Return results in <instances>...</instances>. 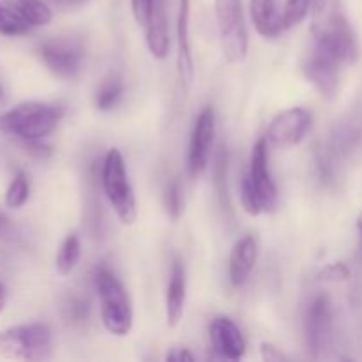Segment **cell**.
Here are the masks:
<instances>
[{
  "label": "cell",
  "mask_w": 362,
  "mask_h": 362,
  "mask_svg": "<svg viewBox=\"0 0 362 362\" xmlns=\"http://www.w3.org/2000/svg\"><path fill=\"white\" fill-rule=\"evenodd\" d=\"M262 359L267 362H281V361H288V357L283 356L274 345L271 343H262Z\"/></svg>",
  "instance_id": "cell-29"
},
{
  "label": "cell",
  "mask_w": 362,
  "mask_h": 362,
  "mask_svg": "<svg viewBox=\"0 0 362 362\" xmlns=\"http://www.w3.org/2000/svg\"><path fill=\"white\" fill-rule=\"evenodd\" d=\"M28 194H30L28 177L23 172H18L6 191V205L11 209L23 207L28 200Z\"/></svg>",
  "instance_id": "cell-22"
},
{
  "label": "cell",
  "mask_w": 362,
  "mask_h": 362,
  "mask_svg": "<svg viewBox=\"0 0 362 362\" xmlns=\"http://www.w3.org/2000/svg\"><path fill=\"white\" fill-rule=\"evenodd\" d=\"M216 136V115L211 106H205L197 117L189 140V152H187V166L189 173L197 179L205 172L209 165L212 144Z\"/></svg>",
  "instance_id": "cell-11"
},
{
  "label": "cell",
  "mask_w": 362,
  "mask_h": 362,
  "mask_svg": "<svg viewBox=\"0 0 362 362\" xmlns=\"http://www.w3.org/2000/svg\"><path fill=\"white\" fill-rule=\"evenodd\" d=\"M214 14L226 60L232 64L244 62L247 55V28L243 0H216Z\"/></svg>",
  "instance_id": "cell-7"
},
{
  "label": "cell",
  "mask_w": 362,
  "mask_h": 362,
  "mask_svg": "<svg viewBox=\"0 0 362 362\" xmlns=\"http://www.w3.org/2000/svg\"><path fill=\"white\" fill-rule=\"evenodd\" d=\"M357 232H359V243H361V251H362V211L357 218Z\"/></svg>",
  "instance_id": "cell-32"
},
{
  "label": "cell",
  "mask_w": 362,
  "mask_h": 362,
  "mask_svg": "<svg viewBox=\"0 0 362 362\" xmlns=\"http://www.w3.org/2000/svg\"><path fill=\"white\" fill-rule=\"evenodd\" d=\"M345 64L315 45L303 64V71L313 87L325 98H332L339 87V73Z\"/></svg>",
  "instance_id": "cell-10"
},
{
  "label": "cell",
  "mask_w": 362,
  "mask_h": 362,
  "mask_svg": "<svg viewBox=\"0 0 362 362\" xmlns=\"http://www.w3.org/2000/svg\"><path fill=\"white\" fill-rule=\"evenodd\" d=\"M311 6H313V0H286L281 14L285 28L299 25L311 13Z\"/></svg>",
  "instance_id": "cell-24"
},
{
  "label": "cell",
  "mask_w": 362,
  "mask_h": 362,
  "mask_svg": "<svg viewBox=\"0 0 362 362\" xmlns=\"http://www.w3.org/2000/svg\"><path fill=\"white\" fill-rule=\"evenodd\" d=\"M197 357L187 349H173L172 352L166 354V361H194Z\"/></svg>",
  "instance_id": "cell-30"
},
{
  "label": "cell",
  "mask_w": 362,
  "mask_h": 362,
  "mask_svg": "<svg viewBox=\"0 0 362 362\" xmlns=\"http://www.w3.org/2000/svg\"><path fill=\"white\" fill-rule=\"evenodd\" d=\"M59 2H66V4H74V2H83V0H59Z\"/></svg>",
  "instance_id": "cell-35"
},
{
  "label": "cell",
  "mask_w": 362,
  "mask_h": 362,
  "mask_svg": "<svg viewBox=\"0 0 362 362\" xmlns=\"http://www.w3.org/2000/svg\"><path fill=\"white\" fill-rule=\"evenodd\" d=\"M16 11L23 16V20L27 21L30 27H42V25H48L53 18L52 9H49L42 0H25Z\"/></svg>",
  "instance_id": "cell-21"
},
{
  "label": "cell",
  "mask_w": 362,
  "mask_h": 362,
  "mask_svg": "<svg viewBox=\"0 0 362 362\" xmlns=\"http://www.w3.org/2000/svg\"><path fill=\"white\" fill-rule=\"evenodd\" d=\"M177 41H179V57H177L179 78L182 81V87L187 90L194 80V62L189 42V0H180L179 18H177Z\"/></svg>",
  "instance_id": "cell-15"
},
{
  "label": "cell",
  "mask_w": 362,
  "mask_h": 362,
  "mask_svg": "<svg viewBox=\"0 0 362 362\" xmlns=\"http://www.w3.org/2000/svg\"><path fill=\"white\" fill-rule=\"evenodd\" d=\"M6 300H7V290H6V286L0 283V311L6 308Z\"/></svg>",
  "instance_id": "cell-31"
},
{
  "label": "cell",
  "mask_w": 362,
  "mask_h": 362,
  "mask_svg": "<svg viewBox=\"0 0 362 362\" xmlns=\"http://www.w3.org/2000/svg\"><path fill=\"white\" fill-rule=\"evenodd\" d=\"M6 226H7V218L2 214V212H0V232H2V230L6 228Z\"/></svg>",
  "instance_id": "cell-34"
},
{
  "label": "cell",
  "mask_w": 362,
  "mask_h": 362,
  "mask_svg": "<svg viewBox=\"0 0 362 362\" xmlns=\"http://www.w3.org/2000/svg\"><path fill=\"white\" fill-rule=\"evenodd\" d=\"M39 55H41L45 66L52 71L55 76L71 80L78 76L81 71V60L83 53L78 45L64 39H52L39 46Z\"/></svg>",
  "instance_id": "cell-12"
},
{
  "label": "cell",
  "mask_w": 362,
  "mask_h": 362,
  "mask_svg": "<svg viewBox=\"0 0 362 362\" xmlns=\"http://www.w3.org/2000/svg\"><path fill=\"white\" fill-rule=\"evenodd\" d=\"M308 350L313 357H320L329 349L332 338V304L327 296H317L310 303L304 320Z\"/></svg>",
  "instance_id": "cell-9"
},
{
  "label": "cell",
  "mask_w": 362,
  "mask_h": 362,
  "mask_svg": "<svg viewBox=\"0 0 362 362\" xmlns=\"http://www.w3.org/2000/svg\"><path fill=\"white\" fill-rule=\"evenodd\" d=\"M156 0H131V9H133V16L140 27L147 28L148 21H151L152 13H154Z\"/></svg>",
  "instance_id": "cell-26"
},
{
  "label": "cell",
  "mask_w": 362,
  "mask_h": 362,
  "mask_svg": "<svg viewBox=\"0 0 362 362\" xmlns=\"http://www.w3.org/2000/svg\"><path fill=\"white\" fill-rule=\"evenodd\" d=\"M186 269L182 262L175 258L170 272L168 288H166V322L170 327H177L184 317L186 308Z\"/></svg>",
  "instance_id": "cell-16"
},
{
  "label": "cell",
  "mask_w": 362,
  "mask_h": 362,
  "mask_svg": "<svg viewBox=\"0 0 362 362\" xmlns=\"http://www.w3.org/2000/svg\"><path fill=\"white\" fill-rule=\"evenodd\" d=\"M6 2H7V4H9V6H11V7H14V9H18V7H20V6H21V4H23V2H25V0H6Z\"/></svg>",
  "instance_id": "cell-33"
},
{
  "label": "cell",
  "mask_w": 362,
  "mask_h": 362,
  "mask_svg": "<svg viewBox=\"0 0 362 362\" xmlns=\"http://www.w3.org/2000/svg\"><path fill=\"white\" fill-rule=\"evenodd\" d=\"M212 350L218 357L226 361H240L246 354V339L228 317H216L209 327Z\"/></svg>",
  "instance_id": "cell-13"
},
{
  "label": "cell",
  "mask_w": 362,
  "mask_h": 362,
  "mask_svg": "<svg viewBox=\"0 0 362 362\" xmlns=\"http://www.w3.org/2000/svg\"><path fill=\"white\" fill-rule=\"evenodd\" d=\"M4 101V90H2V87H0V103Z\"/></svg>",
  "instance_id": "cell-36"
},
{
  "label": "cell",
  "mask_w": 362,
  "mask_h": 362,
  "mask_svg": "<svg viewBox=\"0 0 362 362\" xmlns=\"http://www.w3.org/2000/svg\"><path fill=\"white\" fill-rule=\"evenodd\" d=\"M99 297V313L106 331L124 338L133 329V308L126 288L110 269L99 267L94 274Z\"/></svg>",
  "instance_id": "cell-4"
},
{
  "label": "cell",
  "mask_w": 362,
  "mask_h": 362,
  "mask_svg": "<svg viewBox=\"0 0 362 362\" xmlns=\"http://www.w3.org/2000/svg\"><path fill=\"white\" fill-rule=\"evenodd\" d=\"M165 204H166V211H168V216L177 221L182 214L184 209V200H182V186H180L179 179H173L172 182L168 184L165 193Z\"/></svg>",
  "instance_id": "cell-25"
},
{
  "label": "cell",
  "mask_w": 362,
  "mask_h": 362,
  "mask_svg": "<svg viewBox=\"0 0 362 362\" xmlns=\"http://www.w3.org/2000/svg\"><path fill=\"white\" fill-rule=\"evenodd\" d=\"M103 189L119 221L122 225H133L138 218L136 197L119 148H112L103 163Z\"/></svg>",
  "instance_id": "cell-5"
},
{
  "label": "cell",
  "mask_w": 362,
  "mask_h": 362,
  "mask_svg": "<svg viewBox=\"0 0 362 362\" xmlns=\"http://www.w3.org/2000/svg\"><path fill=\"white\" fill-rule=\"evenodd\" d=\"M81 257L80 237L76 233H71L64 239L62 246L59 247V253L55 258V267L60 276H67L74 271Z\"/></svg>",
  "instance_id": "cell-19"
},
{
  "label": "cell",
  "mask_w": 362,
  "mask_h": 362,
  "mask_svg": "<svg viewBox=\"0 0 362 362\" xmlns=\"http://www.w3.org/2000/svg\"><path fill=\"white\" fill-rule=\"evenodd\" d=\"M147 45L148 52L154 59H166L170 49V35H168V23H166L165 7L161 0H156L154 13H152L151 21L147 25Z\"/></svg>",
  "instance_id": "cell-18"
},
{
  "label": "cell",
  "mask_w": 362,
  "mask_h": 362,
  "mask_svg": "<svg viewBox=\"0 0 362 362\" xmlns=\"http://www.w3.org/2000/svg\"><path fill=\"white\" fill-rule=\"evenodd\" d=\"M311 34L315 45L324 48L343 64H354L359 57V45L352 25L343 13L341 0H313Z\"/></svg>",
  "instance_id": "cell-1"
},
{
  "label": "cell",
  "mask_w": 362,
  "mask_h": 362,
  "mask_svg": "<svg viewBox=\"0 0 362 362\" xmlns=\"http://www.w3.org/2000/svg\"><path fill=\"white\" fill-rule=\"evenodd\" d=\"M28 30H30V25L23 20V16L14 7L0 2V35L16 37V35L27 34Z\"/></svg>",
  "instance_id": "cell-20"
},
{
  "label": "cell",
  "mask_w": 362,
  "mask_h": 362,
  "mask_svg": "<svg viewBox=\"0 0 362 362\" xmlns=\"http://www.w3.org/2000/svg\"><path fill=\"white\" fill-rule=\"evenodd\" d=\"M66 313L71 322H74V324H81V322L87 320L88 317L87 303H83V300L80 299H71L66 306Z\"/></svg>",
  "instance_id": "cell-27"
},
{
  "label": "cell",
  "mask_w": 362,
  "mask_h": 362,
  "mask_svg": "<svg viewBox=\"0 0 362 362\" xmlns=\"http://www.w3.org/2000/svg\"><path fill=\"white\" fill-rule=\"evenodd\" d=\"M311 120L313 117L306 108L296 106V108L283 110L271 120L265 138L276 148L293 147L304 140L311 127Z\"/></svg>",
  "instance_id": "cell-8"
},
{
  "label": "cell",
  "mask_w": 362,
  "mask_h": 362,
  "mask_svg": "<svg viewBox=\"0 0 362 362\" xmlns=\"http://www.w3.org/2000/svg\"><path fill=\"white\" fill-rule=\"evenodd\" d=\"M124 94V85L120 80H110L103 85L101 88L95 94V106H98L101 112H108L113 106H117V103L120 101Z\"/></svg>",
  "instance_id": "cell-23"
},
{
  "label": "cell",
  "mask_w": 362,
  "mask_h": 362,
  "mask_svg": "<svg viewBox=\"0 0 362 362\" xmlns=\"http://www.w3.org/2000/svg\"><path fill=\"white\" fill-rule=\"evenodd\" d=\"M53 334L46 324H27L0 331V357L45 361L52 357Z\"/></svg>",
  "instance_id": "cell-6"
},
{
  "label": "cell",
  "mask_w": 362,
  "mask_h": 362,
  "mask_svg": "<svg viewBox=\"0 0 362 362\" xmlns=\"http://www.w3.org/2000/svg\"><path fill=\"white\" fill-rule=\"evenodd\" d=\"M320 276L322 279H327V281H343V279L350 278V269L345 264H331L322 269Z\"/></svg>",
  "instance_id": "cell-28"
},
{
  "label": "cell",
  "mask_w": 362,
  "mask_h": 362,
  "mask_svg": "<svg viewBox=\"0 0 362 362\" xmlns=\"http://www.w3.org/2000/svg\"><path fill=\"white\" fill-rule=\"evenodd\" d=\"M258 260L257 237L246 235L233 246L228 260V278L233 288H243Z\"/></svg>",
  "instance_id": "cell-14"
},
{
  "label": "cell",
  "mask_w": 362,
  "mask_h": 362,
  "mask_svg": "<svg viewBox=\"0 0 362 362\" xmlns=\"http://www.w3.org/2000/svg\"><path fill=\"white\" fill-rule=\"evenodd\" d=\"M267 138H260L251 152L250 168L240 182V204L250 216L274 211L278 204V187L269 172Z\"/></svg>",
  "instance_id": "cell-3"
},
{
  "label": "cell",
  "mask_w": 362,
  "mask_h": 362,
  "mask_svg": "<svg viewBox=\"0 0 362 362\" xmlns=\"http://www.w3.org/2000/svg\"><path fill=\"white\" fill-rule=\"evenodd\" d=\"M250 13L255 28L262 37H278L281 30H285L274 0H250Z\"/></svg>",
  "instance_id": "cell-17"
},
{
  "label": "cell",
  "mask_w": 362,
  "mask_h": 362,
  "mask_svg": "<svg viewBox=\"0 0 362 362\" xmlns=\"http://www.w3.org/2000/svg\"><path fill=\"white\" fill-rule=\"evenodd\" d=\"M66 108L60 103L27 101L0 115V133L25 141L45 140L62 120Z\"/></svg>",
  "instance_id": "cell-2"
}]
</instances>
